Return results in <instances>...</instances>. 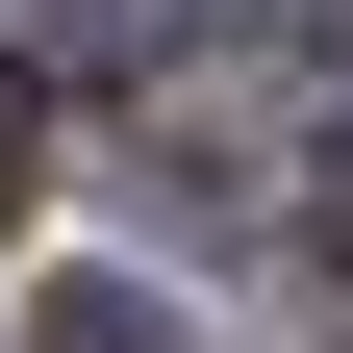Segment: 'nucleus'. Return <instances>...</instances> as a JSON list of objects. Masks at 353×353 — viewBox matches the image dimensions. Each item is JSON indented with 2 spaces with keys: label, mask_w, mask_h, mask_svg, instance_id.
<instances>
[{
  "label": "nucleus",
  "mask_w": 353,
  "mask_h": 353,
  "mask_svg": "<svg viewBox=\"0 0 353 353\" xmlns=\"http://www.w3.org/2000/svg\"><path fill=\"white\" fill-rule=\"evenodd\" d=\"M101 26H202V0H101Z\"/></svg>",
  "instance_id": "obj_4"
},
{
  "label": "nucleus",
  "mask_w": 353,
  "mask_h": 353,
  "mask_svg": "<svg viewBox=\"0 0 353 353\" xmlns=\"http://www.w3.org/2000/svg\"><path fill=\"white\" fill-rule=\"evenodd\" d=\"M303 228H328V252H353V101H328V176H303Z\"/></svg>",
  "instance_id": "obj_3"
},
{
  "label": "nucleus",
  "mask_w": 353,
  "mask_h": 353,
  "mask_svg": "<svg viewBox=\"0 0 353 353\" xmlns=\"http://www.w3.org/2000/svg\"><path fill=\"white\" fill-rule=\"evenodd\" d=\"M26 176H51V76H0V202H26Z\"/></svg>",
  "instance_id": "obj_2"
},
{
  "label": "nucleus",
  "mask_w": 353,
  "mask_h": 353,
  "mask_svg": "<svg viewBox=\"0 0 353 353\" xmlns=\"http://www.w3.org/2000/svg\"><path fill=\"white\" fill-rule=\"evenodd\" d=\"M26 353H202V328H176L152 278H51V303H26Z\"/></svg>",
  "instance_id": "obj_1"
}]
</instances>
